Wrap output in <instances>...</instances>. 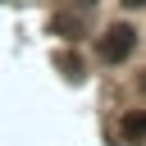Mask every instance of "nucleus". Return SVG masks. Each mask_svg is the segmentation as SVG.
Wrapping results in <instances>:
<instances>
[{"label":"nucleus","instance_id":"obj_3","mask_svg":"<svg viewBox=\"0 0 146 146\" xmlns=\"http://www.w3.org/2000/svg\"><path fill=\"white\" fill-rule=\"evenodd\" d=\"M119 132H123V141H141V137H146V110H132V114H123Z\"/></svg>","mask_w":146,"mask_h":146},{"label":"nucleus","instance_id":"obj_1","mask_svg":"<svg viewBox=\"0 0 146 146\" xmlns=\"http://www.w3.org/2000/svg\"><path fill=\"white\" fill-rule=\"evenodd\" d=\"M132 50H137V27H132V23H114V27L100 36V46H96V55H100L105 64H123Z\"/></svg>","mask_w":146,"mask_h":146},{"label":"nucleus","instance_id":"obj_2","mask_svg":"<svg viewBox=\"0 0 146 146\" xmlns=\"http://www.w3.org/2000/svg\"><path fill=\"white\" fill-rule=\"evenodd\" d=\"M91 14H96V0H68V9L55 14V32L78 36V32H82V18H91Z\"/></svg>","mask_w":146,"mask_h":146},{"label":"nucleus","instance_id":"obj_4","mask_svg":"<svg viewBox=\"0 0 146 146\" xmlns=\"http://www.w3.org/2000/svg\"><path fill=\"white\" fill-rule=\"evenodd\" d=\"M123 5H128V9H141V5H146V0H123Z\"/></svg>","mask_w":146,"mask_h":146}]
</instances>
